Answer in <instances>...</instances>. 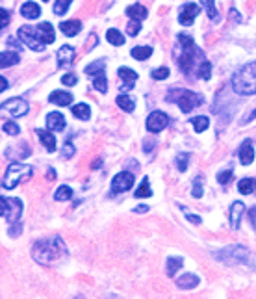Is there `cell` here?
<instances>
[{"mask_svg":"<svg viewBox=\"0 0 256 299\" xmlns=\"http://www.w3.org/2000/svg\"><path fill=\"white\" fill-rule=\"evenodd\" d=\"M32 256L37 264L54 266V264H60L67 256V247H65V242L60 236L43 238V240H37L34 244Z\"/></svg>","mask_w":256,"mask_h":299,"instance_id":"cell-1","label":"cell"},{"mask_svg":"<svg viewBox=\"0 0 256 299\" xmlns=\"http://www.w3.org/2000/svg\"><path fill=\"white\" fill-rule=\"evenodd\" d=\"M177 48H179V52H177L179 67L182 69V73L191 77V73H197L199 65L206 60V56L201 48H197L193 39L189 36H184V34H180L177 39Z\"/></svg>","mask_w":256,"mask_h":299,"instance_id":"cell-2","label":"cell"},{"mask_svg":"<svg viewBox=\"0 0 256 299\" xmlns=\"http://www.w3.org/2000/svg\"><path fill=\"white\" fill-rule=\"evenodd\" d=\"M232 89L241 97L256 95V62L245 63L232 77Z\"/></svg>","mask_w":256,"mask_h":299,"instance_id":"cell-3","label":"cell"},{"mask_svg":"<svg viewBox=\"0 0 256 299\" xmlns=\"http://www.w3.org/2000/svg\"><path fill=\"white\" fill-rule=\"evenodd\" d=\"M167 100H169V102H177L184 114H189L191 110L199 108L202 102H204L202 95H199V93L189 91V89H177V87H171L169 89Z\"/></svg>","mask_w":256,"mask_h":299,"instance_id":"cell-4","label":"cell"},{"mask_svg":"<svg viewBox=\"0 0 256 299\" xmlns=\"http://www.w3.org/2000/svg\"><path fill=\"white\" fill-rule=\"evenodd\" d=\"M32 168L28 164H21V162H11L6 169V175L2 178V188L4 190H13L21 184V180L30 178L32 176Z\"/></svg>","mask_w":256,"mask_h":299,"instance_id":"cell-5","label":"cell"},{"mask_svg":"<svg viewBox=\"0 0 256 299\" xmlns=\"http://www.w3.org/2000/svg\"><path fill=\"white\" fill-rule=\"evenodd\" d=\"M0 214L8 223H17L23 214V201L17 197H6L2 195L0 199Z\"/></svg>","mask_w":256,"mask_h":299,"instance_id":"cell-6","label":"cell"},{"mask_svg":"<svg viewBox=\"0 0 256 299\" xmlns=\"http://www.w3.org/2000/svg\"><path fill=\"white\" fill-rule=\"evenodd\" d=\"M218 258H221V260L226 262V264H251L253 255H251V251L245 249V247L230 246V247H226V249H223Z\"/></svg>","mask_w":256,"mask_h":299,"instance_id":"cell-7","label":"cell"},{"mask_svg":"<svg viewBox=\"0 0 256 299\" xmlns=\"http://www.w3.org/2000/svg\"><path fill=\"white\" fill-rule=\"evenodd\" d=\"M19 39H21L28 48L36 50V52L45 50V43H43L41 38H39L37 28H32V26H21V28H19Z\"/></svg>","mask_w":256,"mask_h":299,"instance_id":"cell-8","label":"cell"},{"mask_svg":"<svg viewBox=\"0 0 256 299\" xmlns=\"http://www.w3.org/2000/svg\"><path fill=\"white\" fill-rule=\"evenodd\" d=\"M136 182V176L130 173V171H121L113 176L111 180V193H123V192H128L130 188L134 186Z\"/></svg>","mask_w":256,"mask_h":299,"instance_id":"cell-9","label":"cell"},{"mask_svg":"<svg viewBox=\"0 0 256 299\" xmlns=\"http://www.w3.org/2000/svg\"><path fill=\"white\" fill-rule=\"evenodd\" d=\"M2 110L4 112H8L11 117H23V115L28 114V110H30V106H28V102L24 99H9L6 100V102H2Z\"/></svg>","mask_w":256,"mask_h":299,"instance_id":"cell-10","label":"cell"},{"mask_svg":"<svg viewBox=\"0 0 256 299\" xmlns=\"http://www.w3.org/2000/svg\"><path fill=\"white\" fill-rule=\"evenodd\" d=\"M169 125V115L160 112V110H156L152 114L147 117V130L156 134V132H162L165 127Z\"/></svg>","mask_w":256,"mask_h":299,"instance_id":"cell-11","label":"cell"},{"mask_svg":"<svg viewBox=\"0 0 256 299\" xmlns=\"http://www.w3.org/2000/svg\"><path fill=\"white\" fill-rule=\"evenodd\" d=\"M201 13V8L197 6V4H191V2H187L184 4L179 11V23L182 26H189V24H193V21L197 19V15Z\"/></svg>","mask_w":256,"mask_h":299,"instance_id":"cell-12","label":"cell"},{"mask_svg":"<svg viewBox=\"0 0 256 299\" xmlns=\"http://www.w3.org/2000/svg\"><path fill=\"white\" fill-rule=\"evenodd\" d=\"M74 56H76V52H74V48H73V46H71V45H62V46H60V50H58V54H56L58 67H67L69 63H73Z\"/></svg>","mask_w":256,"mask_h":299,"instance_id":"cell-13","label":"cell"},{"mask_svg":"<svg viewBox=\"0 0 256 299\" xmlns=\"http://www.w3.org/2000/svg\"><path fill=\"white\" fill-rule=\"evenodd\" d=\"M240 162L243 166H249V164H253L255 162V143L251 141V139H245L240 147Z\"/></svg>","mask_w":256,"mask_h":299,"instance_id":"cell-14","label":"cell"},{"mask_svg":"<svg viewBox=\"0 0 256 299\" xmlns=\"http://www.w3.org/2000/svg\"><path fill=\"white\" fill-rule=\"evenodd\" d=\"M117 75H119V78L124 82L123 87H121L123 91H128V89L136 84V80H138V73L132 69H128V67H121V69L117 71Z\"/></svg>","mask_w":256,"mask_h":299,"instance_id":"cell-15","label":"cell"},{"mask_svg":"<svg viewBox=\"0 0 256 299\" xmlns=\"http://www.w3.org/2000/svg\"><path fill=\"white\" fill-rule=\"evenodd\" d=\"M48 100L56 104V106H69L71 102H73V95L69 91H62V89H56L48 95Z\"/></svg>","mask_w":256,"mask_h":299,"instance_id":"cell-16","label":"cell"},{"mask_svg":"<svg viewBox=\"0 0 256 299\" xmlns=\"http://www.w3.org/2000/svg\"><path fill=\"white\" fill-rule=\"evenodd\" d=\"M47 127L48 130L52 132H62L65 128V117L62 114H58V112H50L47 115Z\"/></svg>","mask_w":256,"mask_h":299,"instance_id":"cell-17","label":"cell"},{"mask_svg":"<svg viewBox=\"0 0 256 299\" xmlns=\"http://www.w3.org/2000/svg\"><path fill=\"white\" fill-rule=\"evenodd\" d=\"M37 32H39V38H41V41H43L45 45L54 43L56 34H54V28H52V24L50 23H41L37 26Z\"/></svg>","mask_w":256,"mask_h":299,"instance_id":"cell-18","label":"cell"},{"mask_svg":"<svg viewBox=\"0 0 256 299\" xmlns=\"http://www.w3.org/2000/svg\"><path fill=\"white\" fill-rule=\"evenodd\" d=\"M243 212H245V205H243L241 201L232 203V207H230V225H232V229H238V227H240Z\"/></svg>","mask_w":256,"mask_h":299,"instance_id":"cell-19","label":"cell"},{"mask_svg":"<svg viewBox=\"0 0 256 299\" xmlns=\"http://www.w3.org/2000/svg\"><path fill=\"white\" fill-rule=\"evenodd\" d=\"M60 30L67 36V38H73V36H78L80 30H82V23L78 19H73V21H63L60 24Z\"/></svg>","mask_w":256,"mask_h":299,"instance_id":"cell-20","label":"cell"},{"mask_svg":"<svg viewBox=\"0 0 256 299\" xmlns=\"http://www.w3.org/2000/svg\"><path fill=\"white\" fill-rule=\"evenodd\" d=\"M126 15L130 17L132 21L141 23L143 19H147V8L141 6V4H134V6H128V8H126Z\"/></svg>","mask_w":256,"mask_h":299,"instance_id":"cell-21","label":"cell"},{"mask_svg":"<svg viewBox=\"0 0 256 299\" xmlns=\"http://www.w3.org/2000/svg\"><path fill=\"white\" fill-rule=\"evenodd\" d=\"M21 15L26 17V19H37L41 15V8H39L36 2H24L23 6H21Z\"/></svg>","mask_w":256,"mask_h":299,"instance_id":"cell-22","label":"cell"},{"mask_svg":"<svg viewBox=\"0 0 256 299\" xmlns=\"http://www.w3.org/2000/svg\"><path fill=\"white\" fill-rule=\"evenodd\" d=\"M197 284H199V277L191 275V273L177 279V286H179L180 290H191V288H197Z\"/></svg>","mask_w":256,"mask_h":299,"instance_id":"cell-23","label":"cell"},{"mask_svg":"<svg viewBox=\"0 0 256 299\" xmlns=\"http://www.w3.org/2000/svg\"><path fill=\"white\" fill-rule=\"evenodd\" d=\"M52 130H37V136L41 139V143L47 147L48 153H54L56 151V138L54 134H50Z\"/></svg>","mask_w":256,"mask_h":299,"instance_id":"cell-24","label":"cell"},{"mask_svg":"<svg viewBox=\"0 0 256 299\" xmlns=\"http://www.w3.org/2000/svg\"><path fill=\"white\" fill-rule=\"evenodd\" d=\"M150 54H152V46H148V45L134 46L132 48V58L134 60H138V62H143V60L150 58Z\"/></svg>","mask_w":256,"mask_h":299,"instance_id":"cell-25","label":"cell"},{"mask_svg":"<svg viewBox=\"0 0 256 299\" xmlns=\"http://www.w3.org/2000/svg\"><path fill=\"white\" fill-rule=\"evenodd\" d=\"M19 54L17 52H8V50H4V52L0 54V65H2V69H6L9 65H15L19 63Z\"/></svg>","mask_w":256,"mask_h":299,"instance_id":"cell-26","label":"cell"},{"mask_svg":"<svg viewBox=\"0 0 256 299\" xmlns=\"http://www.w3.org/2000/svg\"><path fill=\"white\" fill-rule=\"evenodd\" d=\"M238 190L243 195H249V193L256 192V178H241L238 182Z\"/></svg>","mask_w":256,"mask_h":299,"instance_id":"cell-27","label":"cell"},{"mask_svg":"<svg viewBox=\"0 0 256 299\" xmlns=\"http://www.w3.org/2000/svg\"><path fill=\"white\" fill-rule=\"evenodd\" d=\"M91 78H93V87L97 89V91H101V93L108 91V80H106V75H104V71H101V73L93 75Z\"/></svg>","mask_w":256,"mask_h":299,"instance_id":"cell-28","label":"cell"},{"mask_svg":"<svg viewBox=\"0 0 256 299\" xmlns=\"http://www.w3.org/2000/svg\"><path fill=\"white\" fill-rule=\"evenodd\" d=\"M201 4L204 6V9H206V15L210 17V21L218 23L219 13H218V9H216V0H201Z\"/></svg>","mask_w":256,"mask_h":299,"instance_id":"cell-29","label":"cell"},{"mask_svg":"<svg viewBox=\"0 0 256 299\" xmlns=\"http://www.w3.org/2000/svg\"><path fill=\"white\" fill-rule=\"evenodd\" d=\"M106 39H108V43H111V45H115V46L124 45V36L119 30H115V28H110V30L106 32Z\"/></svg>","mask_w":256,"mask_h":299,"instance_id":"cell-30","label":"cell"},{"mask_svg":"<svg viewBox=\"0 0 256 299\" xmlns=\"http://www.w3.org/2000/svg\"><path fill=\"white\" fill-rule=\"evenodd\" d=\"M117 106L121 108V110H123V112H134V108H136V104H134V100L130 99V97H128V95H119V97H117Z\"/></svg>","mask_w":256,"mask_h":299,"instance_id":"cell-31","label":"cell"},{"mask_svg":"<svg viewBox=\"0 0 256 299\" xmlns=\"http://www.w3.org/2000/svg\"><path fill=\"white\" fill-rule=\"evenodd\" d=\"M182 264H184V260L180 256H171L169 260H167V275L175 277V273L179 269H182Z\"/></svg>","mask_w":256,"mask_h":299,"instance_id":"cell-32","label":"cell"},{"mask_svg":"<svg viewBox=\"0 0 256 299\" xmlns=\"http://www.w3.org/2000/svg\"><path fill=\"white\" fill-rule=\"evenodd\" d=\"M191 125H193L195 132H204L210 127V119L206 115H197L191 119Z\"/></svg>","mask_w":256,"mask_h":299,"instance_id":"cell-33","label":"cell"},{"mask_svg":"<svg viewBox=\"0 0 256 299\" xmlns=\"http://www.w3.org/2000/svg\"><path fill=\"white\" fill-rule=\"evenodd\" d=\"M73 115H76L78 119H89V115H91V110H89V106L87 104H84V102H80V104H74L73 106Z\"/></svg>","mask_w":256,"mask_h":299,"instance_id":"cell-34","label":"cell"},{"mask_svg":"<svg viewBox=\"0 0 256 299\" xmlns=\"http://www.w3.org/2000/svg\"><path fill=\"white\" fill-rule=\"evenodd\" d=\"M138 199H143V197H150L152 195V190H150V182H148V178H143V182H141V186L136 190V193H134Z\"/></svg>","mask_w":256,"mask_h":299,"instance_id":"cell-35","label":"cell"},{"mask_svg":"<svg viewBox=\"0 0 256 299\" xmlns=\"http://www.w3.org/2000/svg\"><path fill=\"white\" fill-rule=\"evenodd\" d=\"M104 67H106V62H104V60H97V62L89 63V65L85 67V75H87V77H93L97 73L104 71Z\"/></svg>","mask_w":256,"mask_h":299,"instance_id":"cell-36","label":"cell"},{"mask_svg":"<svg viewBox=\"0 0 256 299\" xmlns=\"http://www.w3.org/2000/svg\"><path fill=\"white\" fill-rule=\"evenodd\" d=\"M71 197H73V190H71L69 186H60L54 193L56 201H69Z\"/></svg>","mask_w":256,"mask_h":299,"instance_id":"cell-37","label":"cell"},{"mask_svg":"<svg viewBox=\"0 0 256 299\" xmlns=\"http://www.w3.org/2000/svg\"><path fill=\"white\" fill-rule=\"evenodd\" d=\"M197 75L202 78V80H210L212 77V63L208 60H204V62L199 65V69H197Z\"/></svg>","mask_w":256,"mask_h":299,"instance_id":"cell-38","label":"cell"},{"mask_svg":"<svg viewBox=\"0 0 256 299\" xmlns=\"http://www.w3.org/2000/svg\"><path fill=\"white\" fill-rule=\"evenodd\" d=\"M71 2H73V0H56V4H54L56 15H65L71 6Z\"/></svg>","mask_w":256,"mask_h":299,"instance_id":"cell-39","label":"cell"},{"mask_svg":"<svg viewBox=\"0 0 256 299\" xmlns=\"http://www.w3.org/2000/svg\"><path fill=\"white\" fill-rule=\"evenodd\" d=\"M187 164H189V154L187 153L177 154V169H179L180 173H184V171H186Z\"/></svg>","mask_w":256,"mask_h":299,"instance_id":"cell-40","label":"cell"},{"mask_svg":"<svg viewBox=\"0 0 256 299\" xmlns=\"http://www.w3.org/2000/svg\"><path fill=\"white\" fill-rule=\"evenodd\" d=\"M191 193H193L195 199H201L202 197V176H197L193 180V190H191Z\"/></svg>","mask_w":256,"mask_h":299,"instance_id":"cell-41","label":"cell"},{"mask_svg":"<svg viewBox=\"0 0 256 299\" xmlns=\"http://www.w3.org/2000/svg\"><path fill=\"white\" fill-rule=\"evenodd\" d=\"M2 130L6 132V134H11V136H17L19 132H21V128H19V125L13 123V121H8V123L2 125Z\"/></svg>","mask_w":256,"mask_h":299,"instance_id":"cell-42","label":"cell"},{"mask_svg":"<svg viewBox=\"0 0 256 299\" xmlns=\"http://www.w3.org/2000/svg\"><path fill=\"white\" fill-rule=\"evenodd\" d=\"M230 178H232V168L221 171L218 175V182L219 184H226V182H230Z\"/></svg>","mask_w":256,"mask_h":299,"instance_id":"cell-43","label":"cell"},{"mask_svg":"<svg viewBox=\"0 0 256 299\" xmlns=\"http://www.w3.org/2000/svg\"><path fill=\"white\" fill-rule=\"evenodd\" d=\"M167 77H169V69L167 67H158V69L152 71V78L154 80H165Z\"/></svg>","mask_w":256,"mask_h":299,"instance_id":"cell-44","label":"cell"},{"mask_svg":"<svg viewBox=\"0 0 256 299\" xmlns=\"http://www.w3.org/2000/svg\"><path fill=\"white\" fill-rule=\"evenodd\" d=\"M180 210H182V212L186 214L187 221H191V223H193V225H201V223H202L201 217H199V215H195V214H189V212H187V210H186V207H180Z\"/></svg>","mask_w":256,"mask_h":299,"instance_id":"cell-45","label":"cell"},{"mask_svg":"<svg viewBox=\"0 0 256 299\" xmlns=\"http://www.w3.org/2000/svg\"><path fill=\"white\" fill-rule=\"evenodd\" d=\"M140 30H141V23H138V21H134V23L128 24V36L136 38V36L140 34Z\"/></svg>","mask_w":256,"mask_h":299,"instance_id":"cell-46","label":"cell"},{"mask_svg":"<svg viewBox=\"0 0 256 299\" xmlns=\"http://www.w3.org/2000/svg\"><path fill=\"white\" fill-rule=\"evenodd\" d=\"M62 82L65 85H74L78 82V78L74 75H65V77H62Z\"/></svg>","mask_w":256,"mask_h":299,"instance_id":"cell-47","label":"cell"},{"mask_svg":"<svg viewBox=\"0 0 256 299\" xmlns=\"http://www.w3.org/2000/svg\"><path fill=\"white\" fill-rule=\"evenodd\" d=\"M73 154H74V147L71 145V143H65V145H63V156H65V158H71Z\"/></svg>","mask_w":256,"mask_h":299,"instance_id":"cell-48","label":"cell"},{"mask_svg":"<svg viewBox=\"0 0 256 299\" xmlns=\"http://www.w3.org/2000/svg\"><path fill=\"white\" fill-rule=\"evenodd\" d=\"M249 221H251V225H253V229L256 230V207H253L251 210H249Z\"/></svg>","mask_w":256,"mask_h":299,"instance_id":"cell-49","label":"cell"},{"mask_svg":"<svg viewBox=\"0 0 256 299\" xmlns=\"http://www.w3.org/2000/svg\"><path fill=\"white\" fill-rule=\"evenodd\" d=\"M8 21H9V11L8 9H2V28L8 26Z\"/></svg>","mask_w":256,"mask_h":299,"instance_id":"cell-50","label":"cell"},{"mask_svg":"<svg viewBox=\"0 0 256 299\" xmlns=\"http://www.w3.org/2000/svg\"><path fill=\"white\" fill-rule=\"evenodd\" d=\"M0 80H2V89H0V91H6V89H8V80H6V77H0Z\"/></svg>","mask_w":256,"mask_h":299,"instance_id":"cell-51","label":"cell"},{"mask_svg":"<svg viewBox=\"0 0 256 299\" xmlns=\"http://www.w3.org/2000/svg\"><path fill=\"white\" fill-rule=\"evenodd\" d=\"M148 207H145V205H140V207H136V212H147Z\"/></svg>","mask_w":256,"mask_h":299,"instance_id":"cell-52","label":"cell"},{"mask_svg":"<svg viewBox=\"0 0 256 299\" xmlns=\"http://www.w3.org/2000/svg\"><path fill=\"white\" fill-rule=\"evenodd\" d=\"M249 119H256V110L253 112V114H251V117H249Z\"/></svg>","mask_w":256,"mask_h":299,"instance_id":"cell-53","label":"cell"},{"mask_svg":"<svg viewBox=\"0 0 256 299\" xmlns=\"http://www.w3.org/2000/svg\"><path fill=\"white\" fill-rule=\"evenodd\" d=\"M43 2H48V0H43Z\"/></svg>","mask_w":256,"mask_h":299,"instance_id":"cell-54","label":"cell"}]
</instances>
